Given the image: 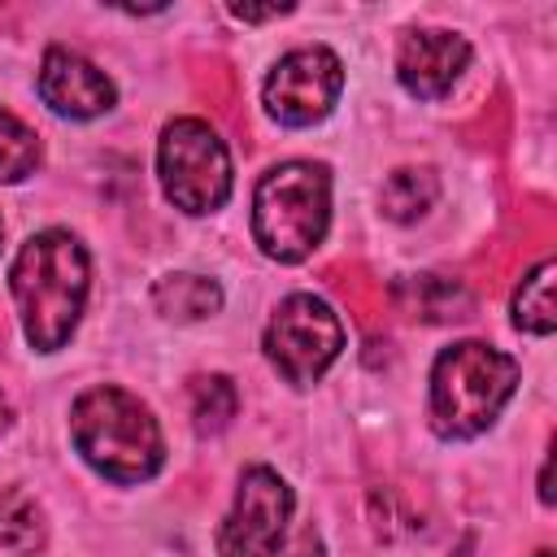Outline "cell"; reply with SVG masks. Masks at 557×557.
<instances>
[{
	"label": "cell",
	"instance_id": "obj_10",
	"mask_svg": "<svg viewBox=\"0 0 557 557\" xmlns=\"http://www.w3.org/2000/svg\"><path fill=\"white\" fill-rule=\"evenodd\" d=\"M466 61H470V44L461 35H453V30H413L400 44L396 70H400V83L413 96L435 100L457 83Z\"/></svg>",
	"mask_w": 557,
	"mask_h": 557
},
{
	"label": "cell",
	"instance_id": "obj_6",
	"mask_svg": "<svg viewBox=\"0 0 557 557\" xmlns=\"http://www.w3.org/2000/svg\"><path fill=\"white\" fill-rule=\"evenodd\" d=\"M339 348H344V326H339V318L331 313L326 300H318V296H309V292L287 296V300L274 309L270 326H265V352H270V361H274V370H278L287 383H296V387L313 383V379L339 357Z\"/></svg>",
	"mask_w": 557,
	"mask_h": 557
},
{
	"label": "cell",
	"instance_id": "obj_17",
	"mask_svg": "<svg viewBox=\"0 0 557 557\" xmlns=\"http://www.w3.org/2000/svg\"><path fill=\"white\" fill-rule=\"evenodd\" d=\"M39 161V139L30 126H22L13 113L0 109V183H13L30 174Z\"/></svg>",
	"mask_w": 557,
	"mask_h": 557
},
{
	"label": "cell",
	"instance_id": "obj_12",
	"mask_svg": "<svg viewBox=\"0 0 557 557\" xmlns=\"http://www.w3.org/2000/svg\"><path fill=\"white\" fill-rule=\"evenodd\" d=\"M405 296V309L413 318H426V322H448V318H466L470 313V292L453 278H440V274H422V278H409L400 287Z\"/></svg>",
	"mask_w": 557,
	"mask_h": 557
},
{
	"label": "cell",
	"instance_id": "obj_19",
	"mask_svg": "<svg viewBox=\"0 0 557 557\" xmlns=\"http://www.w3.org/2000/svg\"><path fill=\"white\" fill-rule=\"evenodd\" d=\"M9 426V405H4V396H0V431Z\"/></svg>",
	"mask_w": 557,
	"mask_h": 557
},
{
	"label": "cell",
	"instance_id": "obj_20",
	"mask_svg": "<svg viewBox=\"0 0 557 557\" xmlns=\"http://www.w3.org/2000/svg\"><path fill=\"white\" fill-rule=\"evenodd\" d=\"M535 557H553V553H535Z\"/></svg>",
	"mask_w": 557,
	"mask_h": 557
},
{
	"label": "cell",
	"instance_id": "obj_11",
	"mask_svg": "<svg viewBox=\"0 0 557 557\" xmlns=\"http://www.w3.org/2000/svg\"><path fill=\"white\" fill-rule=\"evenodd\" d=\"M152 300H157V309H161L165 318L191 322V318H209V313H218L222 292H218L213 278H200V274H165V278H157Z\"/></svg>",
	"mask_w": 557,
	"mask_h": 557
},
{
	"label": "cell",
	"instance_id": "obj_5",
	"mask_svg": "<svg viewBox=\"0 0 557 557\" xmlns=\"http://www.w3.org/2000/svg\"><path fill=\"white\" fill-rule=\"evenodd\" d=\"M161 183L183 213H213L231 196V157L209 122L174 117L161 135Z\"/></svg>",
	"mask_w": 557,
	"mask_h": 557
},
{
	"label": "cell",
	"instance_id": "obj_2",
	"mask_svg": "<svg viewBox=\"0 0 557 557\" xmlns=\"http://www.w3.org/2000/svg\"><path fill=\"white\" fill-rule=\"evenodd\" d=\"M70 431L78 453L117 483H139L161 466V431L152 413L122 387H91L74 400Z\"/></svg>",
	"mask_w": 557,
	"mask_h": 557
},
{
	"label": "cell",
	"instance_id": "obj_15",
	"mask_svg": "<svg viewBox=\"0 0 557 557\" xmlns=\"http://www.w3.org/2000/svg\"><path fill=\"white\" fill-rule=\"evenodd\" d=\"M44 540V513L26 492H4L0 496V548L9 553H30Z\"/></svg>",
	"mask_w": 557,
	"mask_h": 557
},
{
	"label": "cell",
	"instance_id": "obj_3",
	"mask_svg": "<svg viewBox=\"0 0 557 557\" xmlns=\"http://www.w3.org/2000/svg\"><path fill=\"white\" fill-rule=\"evenodd\" d=\"M518 383V361L487 344H453L431 370V422L440 435H479Z\"/></svg>",
	"mask_w": 557,
	"mask_h": 557
},
{
	"label": "cell",
	"instance_id": "obj_9",
	"mask_svg": "<svg viewBox=\"0 0 557 557\" xmlns=\"http://www.w3.org/2000/svg\"><path fill=\"white\" fill-rule=\"evenodd\" d=\"M39 96L48 100V109L65 117H96L113 104V83L104 78V70H96L78 52L48 48L39 65Z\"/></svg>",
	"mask_w": 557,
	"mask_h": 557
},
{
	"label": "cell",
	"instance_id": "obj_16",
	"mask_svg": "<svg viewBox=\"0 0 557 557\" xmlns=\"http://www.w3.org/2000/svg\"><path fill=\"white\" fill-rule=\"evenodd\" d=\"M239 409L235 383L226 374H205L191 383V418L200 431H222Z\"/></svg>",
	"mask_w": 557,
	"mask_h": 557
},
{
	"label": "cell",
	"instance_id": "obj_14",
	"mask_svg": "<svg viewBox=\"0 0 557 557\" xmlns=\"http://www.w3.org/2000/svg\"><path fill=\"white\" fill-rule=\"evenodd\" d=\"M435 191H440V183H435L431 170H396L383 183V213L396 218V222H409V218L431 209Z\"/></svg>",
	"mask_w": 557,
	"mask_h": 557
},
{
	"label": "cell",
	"instance_id": "obj_1",
	"mask_svg": "<svg viewBox=\"0 0 557 557\" xmlns=\"http://www.w3.org/2000/svg\"><path fill=\"white\" fill-rule=\"evenodd\" d=\"M13 296L26 322V339L44 352L61 348L83 313L87 252L70 231H44L22 244L13 261Z\"/></svg>",
	"mask_w": 557,
	"mask_h": 557
},
{
	"label": "cell",
	"instance_id": "obj_13",
	"mask_svg": "<svg viewBox=\"0 0 557 557\" xmlns=\"http://www.w3.org/2000/svg\"><path fill=\"white\" fill-rule=\"evenodd\" d=\"M513 322L522 331H531V335H548L553 331L557 313H553V261L548 257L522 278V287L513 296Z\"/></svg>",
	"mask_w": 557,
	"mask_h": 557
},
{
	"label": "cell",
	"instance_id": "obj_7",
	"mask_svg": "<svg viewBox=\"0 0 557 557\" xmlns=\"http://www.w3.org/2000/svg\"><path fill=\"white\" fill-rule=\"evenodd\" d=\"M287 513H292V487L265 466L244 470L235 505L218 531V557H274Z\"/></svg>",
	"mask_w": 557,
	"mask_h": 557
},
{
	"label": "cell",
	"instance_id": "obj_4",
	"mask_svg": "<svg viewBox=\"0 0 557 557\" xmlns=\"http://www.w3.org/2000/svg\"><path fill=\"white\" fill-rule=\"evenodd\" d=\"M331 218V178L326 165L287 161L257 183L252 235L278 261H300L318 248Z\"/></svg>",
	"mask_w": 557,
	"mask_h": 557
},
{
	"label": "cell",
	"instance_id": "obj_18",
	"mask_svg": "<svg viewBox=\"0 0 557 557\" xmlns=\"http://www.w3.org/2000/svg\"><path fill=\"white\" fill-rule=\"evenodd\" d=\"M292 557H322V544H318V535H313V531H300V540H296Z\"/></svg>",
	"mask_w": 557,
	"mask_h": 557
},
{
	"label": "cell",
	"instance_id": "obj_8",
	"mask_svg": "<svg viewBox=\"0 0 557 557\" xmlns=\"http://www.w3.org/2000/svg\"><path fill=\"white\" fill-rule=\"evenodd\" d=\"M339 87H344V70H339L335 52L296 48L265 78V109H270V117L287 122V126H309L331 113Z\"/></svg>",
	"mask_w": 557,
	"mask_h": 557
}]
</instances>
